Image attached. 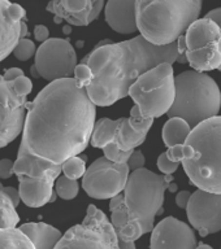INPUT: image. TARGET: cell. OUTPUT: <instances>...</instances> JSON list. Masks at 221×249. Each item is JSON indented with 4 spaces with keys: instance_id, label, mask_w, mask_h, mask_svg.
I'll use <instances>...</instances> for the list:
<instances>
[{
    "instance_id": "cell-9",
    "label": "cell",
    "mask_w": 221,
    "mask_h": 249,
    "mask_svg": "<svg viewBox=\"0 0 221 249\" xmlns=\"http://www.w3.org/2000/svg\"><path fill=\"white\" fill-rule=\"evenodd\" d=\"M54 249H120L112 223L101 210L89 205L80 225L72 226Z\"/></svg>"
},
{
    "instance_id": "cell-17",
    "label": "cell",
    "mask_w": 221,
    "mask_h": 249,
    "mask_svg": "<svg viewBox=\"0 0 221 249\" xmlns=\"http://www.w3.org/2000/svg\"><path fill=\"white\" fill-rule=\"evenodd\" d=\"M61 174V167L47 173L43 178L33 179L27 177H17L19 178V195L20 200H22L25 205L30 208H40L48 202H52L55 180Z\"/></svg>"
},
{
    "instance_id": "cell-35",
    "label": "cell",
    "mask_w": 221,
    "mask_h": 249,
    "mask_svg": "<svg viewBox=\"0 0 221 249\" xmlns=\"http://www.w3.org/2000/svg\"><path fill=\"white\" fill-rule=\"evenodd\" d=\"M50 36V31L47 29L44 25H37L34 27V38L35 40H38V42H46L47 39Z\"/></svg>"
},
{
    "instance_id": "cell-20",
    "label": "cell",
    "mask_w": 221,
    "mask_h": 249,
    "mask_svg": "<svg viewBox=\"0 0 221 249\" xmlns=\"http://www.w3.org/2000/svg\"><path fill=\"white\" fill-rule=\"evenodd\" d=\"M147 136L142 135L137 132L129 124V118H119V124H117L116 132H115V140L113 144L116 145L120 151L130 152L136 151L137 147L144 143Z\"/></svg>"
},
{
    "instance_id": "cell-37",
    "label": "cell",
    "mask_w": 221,
    "mask_h": 249,
    "mask_svg": "<svg viewBox=\"0 0 221 249\" xmlns=\"http://www.w3.org/2000/svg\"><path fill=\"white\" fill-rule=\"evenodd\" d=\"M20 77H23L22 69H20V68H9L3 74V78L8 82H13L15 79H17Z\"/></svg>"
},
{
    "instance_id": "cell-42",
    "label": "cell",
    "mask_w": 221,
    "mask_h": 249,
    "mask_svg": "<svg viewBox=\"0 0 221 249\" xmlns=\"http://www.w3.org/2000/svg\"><path fill=\"white\" fill-rule=\"evenodd\" d=\"M195 249H214V248H212L211 245L204 244V243H201V244H199L198 247H197V248H195Z\"/></svg>"
},
{
    "instance_id": "cell-4",
    "label": "cell",
    "mask_w": 221,
    "mask_h": 249,
    "mask_svg": "<svg viewBox=\"0 0 221 249\" xmlns=\"http://www.w3.org/2000/svg\"><path fill=\"white\" fill-rule=\"evenodd\" d=\"M201 11V0H136L137 30L152 46H169L199 18Z\"/></svg>"
},
{
    "instance_id": "cell-31",
    "label": "cell",
    "mask_w": 221,
    "mask_h": 249,
    "mask_svg": "<svg viewBox=\"0 0 221 249\" xmlns=\"http://www.w3.org/2000/svg\"><path fill=\"white\" fill-rule=\"evenodd\" d=\"M179 166L180 163H175L168 160L165 152H163V153L159 156V159H158V167H159V170L161 171L164 175H172L173 173L177 171Z\"/></svg>"
},
{
    "instance_id": "cell-16",
    "label": "cell",
    "mask_w": 221,
    "mask_h": 249,
    "mask_svg": "<svg viewBox=\"0 0 221 249\" xmlns=\"http://www.w3.org/2000/svg\"><path fill=\"white\" fill-rule=\"evenodd\" d=\"M105 3L101 0H54L47 5V11L55 15V22L60 19L73 26H87L98 18Z\"/></svg>"
},
{
    "instance_id": "cell-8",
    "label": "cell",
    "mask_w": 221,
    "mask_h": 249,
    "mask_svg": "<svg viewBox=\"0 0 221 249\" xmlns=\"http://www.w3.org/2000/svg\"><path fill=\"white\" fill-rule=\"evenodd\" d=\"M185 57L195 71L221 68V29L212 19L203 17L189 26L185 35Z\"/></svg>"
},
{
    "instance_id": "cell-33",
    "label": "cell",
    "mask_w": 221,
    "mask_h": 249,
    "mask_svg": "<svg viewBox=\"0 0 221 249\" xmlns=\"http://www.w3.org/2000/svg\"><path fill=\"white\" fill-rule=\"evenodd\" d=\"M168 160L175 163H181L183 159V145H175V147L168 148L165 152Z\"/></svg>"
},
{
    "instance_id": "cell-38",
    "label": "cell",
    "mask_w": 221,
    "mask_h": 249,
    "mask_svg": "<svg viewBox=\"0 0 221 249\" xmlns=\"http://www.w3.org/2000/svg\"><path fill=\"white\" fill-rule=\"evenodd\" d=\"M4 192L8 195V197L11 198L12 202H13V205L17 206L20 204V195H19V190H16L13 187H4Z\"/></svg>"
},
{
    "instance_id": "cell-12",
    "label": "cell",
    "mask_w": 221,
    "mask_h": 249,
    "mask_svg": "<svg viewBox=\"0 0 221 249\" xmlns=\"http://www.w3.org/2000/svg\"><path fill=\"white\" fill-rule=\"evenodd\" d=\"M26 103V97L16 92L13 83L0 75V149L12 143L22 131Z\"/></svg>"
},
{
    "instance_id": "cell-27",
    "label": "cell",
    "mask_w": 221,
    "mask_h": 249,
    "mask_svg": "<svg viewBox=\"0 0 221 249\" xmlns=\"http://www.w3.org/2000/svg\"><path fill=\"white\" fill-rule=\"evenodd\" d=\"M35 52H37V48H35L34 42L30 39L23 38L20 39V42L17 43L12 53L15 54V57L20 61H27L33 56H35Z\"/></svg>"
},
{
    "instance_id": "cell-14",
    "label": "cell",
    "mask_w": 221,
    "mask_h": 249,
    "mask_svg": "<svg viewBox=\"0 0 221 249\" xmlns=\"http://www.w3.org/2000/svg\"><path fill=\"white\" fill-rule=\"evenodd\" d=\"M194 230L175 217L161 219L151 231L150 249H195Z\"/></svg>"
},
{
    "instance_id": "cell-39",
    "label": "cell",
    "mask_w": 221,
    "mask_h": 249,
    "mask_svg": "<svg viewBox=\"0 0 221 249\" xmlns=\"http://www.w3.org/2000/svg\"><path fill=\"white\" fill-rule=\"evenodd\" d=\"M207 18L212 19L214 22H216L219 25V27L221 29V7L219 8H215V9H212V11H210L206 15ZM221 71V68L219 69Z\"/></svg>"
},
{
    "instance_id": "cell-26",
    "label": "cell",
    "mask_w": 221,
    "mask_h": 249,
    "mask_svg": "<svg viewBox=\"0 0 221 249\" xmlns=\"http://www.w3.org/2000/svg\"><path fill=\"white\" fill-rule=\"evenodd\" d=\"M55 188H56V196L61 197L62 200H73L78 195L80 191V184L77 180H70L66 177H59L55 183Z\"/></svg>"
},
{
    "instance_id": "cell-19",
    "label": "cell",
    "mask_w": 221,
    "mask_h": 249,
    "mask_svg": "<svg viewBox=\"0 0 221 249\" xmlns=\"http://www.w3.org/2000/svg\"><path fill=\"white\" fill-rule=\"evenodd\" d=\"M20 230L30 239L35 249H54L56 243L62 236V233L58 229L43 222L23 223Z\"/></svg>"
},
{
    "instance_id": "cell-13",
    "label": "cell",
    "mask_w": 221,
    "mask_h": 249,
    "mask_svg": "<svg viewBox=\"0 0 221 249\" xmlns=\"http://www.w3.org/2000/svg\"><path fill=\"white\" fill-rule=\"evenodd\" d=\"M190 225L202 237L221 231V195L197 190L186 206Z\"/></svg>"
},
{
    "instance_id": "cell-1",
    "label": "cell",
    "mask_w": 221,
    "mask_h": 249,
    "mask_svg": "<svg viewBox=\"0 0 221 249\" xmlns=\"http://www.w3.org/2000/svg\"><path fill=\"white\" fill-rule=\"evenodd\" d=\"M26 109L19 153L61 167L89 145L97 108L73 78L50 82Z\"/></svg>"
},
{
    "instance_id": "cell-18",
    "label": "cell",
    "mask_w": 221,
    "mask_h": 249,
    "mask_svg": "<svg viewBox=\"0 0 221 249\" xmlns=\"http://www.w3.org/2000/svg\"><path fill=\"white\" fill-rule=\"evenodd\" d=\"M105 21L119 34L137 31L136 0H109L104 5Z\"/></svg>"
},
{
    "instance_id": "cell-34",
    "label": "cell",
    "mask_w": 221,
    "mask_h": 249,
    "mask_svg": "<svg viewBox=\"0 0 221 249\" xmlns=\"http://www.w3.org/2000/svg\"><path fill=\"white\" fill-rule=\"evenodd\" d=\"M13 174V162L9 159L0 160V179L11 178Z\"/></svg>"
},
{
    "instance_id": "cell-41",
    "label": "cell",
    "mask_w": 221,
    "mask_h": 249,
    "mask_svg": "<svg viewBox=\"0 0 221 249\" xmlns=\"http://www.w3.org/2000/svg\"><path fill=\"white\" fill-rule=\"evenodd\" d=\"M30 73H31V75H33V77H34V78H39V74H38V71H37V69H35L34 64H33V66H31V68H30Z\"/></svg>"
},
{
    "instance_id": "cell-2",
    "label": "cell",
    "mask_w": 221,
    "mask_h": 249,
    "mask_svg": "<svg viewBox=\"0 0 221 249\" xmlns=\"http://www.w3.org/2000/svg\"><path fill=\"white\" fill-rule=\"evenodd\" d=\"M177 42L156 47L141 35L120 43L105 39L95 46L81 64L93 73V81L86 92L97 107H109L128 96L130 86L152 68L160 64L177 62Z\"/></svg>"
},
{
    "instance_id": "cell-40",
    "label": "cell",
    "mask_w": 221,
    "mask_h": 249,
    "mask_svg": "<svg viewBox=\"0 0 221 249\" xmlns=\"http://www.w3.org/2000/svg\"><path fill=\"white\" fill-rule=\"evenodd\" d=\"M119 248L120 249H136V243H124V241H119Z\"/></svg>"
},
{
    "instance_id": "cell-7",
    "label": "cell",
    "mask_w": 221,
    "mask_h": 249,
    "mask_svg": "<svg viewBox=\"0 0 221 249\" xmlns=\"http://www.w3.org/2000/svg\"><path fill=\"white\" fill-rule=\"evenodd\" d=\"M175 70L169 64H160L137 79L128 91L143 118L167 114L175 101Z\"/></svg>"
},
{
    "instance_id": "cell-32",
    "label": "cell",
    "mask_w": 221,
    "mask_h": 249,
    "mask_svg": "<svg viewBox=\"0 0 221 249\" xmlns=\"http://www.w3.org/2000/svg\"><path fill=\"white\" fill-rule=\"evenodd\" d=\"M144 163H146V159H144L143 153L141 151H133L132 156L128 160V167L129 170L136 171L140 169H143Z\"/></svg>"
},
{
    "instance_id": "cell-29",
    "label": "cell",
    "mask_w": 221,
    "mask_h": 249,
    "mask_svg": "<svg viewBox=\"0 0 221 249\" xmlns=\"http://www.w3.org/2000/svg\"><path fill=\"white\" fill-rule=\"evenodd\" d=\"M74 82L76 85L80 87V89H85L93 81V73L87 65H83V64H77L76 69H74Z\"/></svg>"
},
{
    "instance_id": "cell-6",
    "label": "cell",
    "mask_w": 221,
    "mask_h": 249,
    "mask_svg": "<svg viewBox=\"0 0 221 249\" xmlns=\"http://www.w3.org/2000/svg\"><path fill=\"white\" fill-rule=\"evenodd\" d=\"M175 101L168 110L169 118H182L191 128L206 120L219 116L221 92L208 74L185 70L175 77Z\"/></svg>"
},
{
    "instance_id": "cell-36",
    "label": "cell",
    "mask_w": 221,
    "mask_h": 249,
    "mask_svg": "<svg viewBox=\"0 0 221 249\" xmlns=\"http://www.w3.org/2000/svg\"><path fill=\"white\" fill-rule=\"evenodd\" d=\"M190 196L191 192H189V191H181V192H179L177 196H176V204H177V206L181 208V209H186L189 200H190Z\"/></svg>"
},
{
    "instance_id": "cell-24",
    "label": "cell",
    "mask_w": 221,
    "mask_h": 249,
    "mask_svg": "<svg viewBox=\"0 0 221 249\" xmlns=\"http://www.w3.org/2000/svg\"><path fill=\"white\" fill-rule=\"evenodd\" d=\"M19 222L20 217L16 212V206L4 192V186L0 182V230L16 229Z\"/></svg>"
},
{
    "instance_id": "cell-5",
    "label": "cell",
    "mask_w": 221,
    "mask_h": 249,
    "mask_svg": "<svg viewBox=\"0 0 221 249\" xmlns=\"http://www.w3.org/2000/svg\"><path fill=\"white\" fill-rule=\"evenodd\" d=\"M181 163L198 190L221 195V116L191 128L183 144Z\"/></svg>"
},
{
    "instance_id": "cell-11",
    "label": "cell",
    "mask_w": 221,
    "mask_h": 249,
    "mask_svg": "<svg viewBox=\"0 0 221 249\" xmlns=\"http://www.w3.org/2000/svg\"><path fill=\"white\" fill-rule=\"evenodd\" d=\"M34 66L48 82L72 78L77 66V54L68 39L48 38L35 52Z\"/></svg>"
},
{
    "instance_id": "cell-43",
    "label": "cell",
    "mask_w": 221,
    "mask_h": 249,
    "mask_svg": "<svg viewBox=\"0 0 221 249\" xmlns=\"http://www.w3.org/2000/svg\"><path fill=\"white\" fill-rule=\"evenodd\" d=\"M168 190L171 191V192H176V191H177V184H175V183H171V184H169V188H168Z\"/></svg>"
},
{
    "instance_id": "cell-21",
    "label": "cell",
    "mask_w": 221,
    "mask_h": 249,
    "mask_svg": "<svg viewBox=\"0 0 221 249\" xmlns=\"http://www.w3.org/2000/svg\"><path fill=\"white\" fill-rule=\"evenodd\" d=\"M190 131L191 127L186 121L175 117V118H169L165 122L163 131H161V138L168 148L175 147V145H183Z\"/></svg>"
},
{
    "instance_id": "cell-30",
    "label": "cell",
    "mask_w": 221,
    "mask_h": 249,
    "mask_svg": "<svg viewBox=\"0 0 221 249\" xmlns=\"http://www.w3.org/2000/svg\"><path fill=\"white\" fill-rule=\"evenodd\" d=\"M13 83V89L17 93H19L20 96L27 97V95L31 92V89H33V83L27 77H20L17 79L12 82Z\"/></svg>"
},
{
    "instance_id": "cell-25",
    "label": "cell",
    "mask_w": 221,
    "mask_h": 249,
    "mask_svg": "<svg viewBox=\"0 0 221 249\" xmlns=\"http://www.w3.org/2000/svg\"><path fill=\"white\" fill-rule=\"evenodd\" d=\"M61 173H64V177L70 180H77L82 178L86 173V160L77 156L66 160L61 165Z\"/></svg>"
},
{
    "instance_id": "cell-28",
    "label": "cell",
    "mask_w": 221,
    "mask_h": 249,
    "mask_svg": "<svg viewBox=\"0 0 221 249\" xmlns=\"http://www.w3.org/2000/svg\"><path fill=\"white\" fill-rule=\"evenodd\" d=\"M103 153H104V159L108 160L109 162L120 163V165H122V163H128V160L129 157L132 156L133 151L122 152L112 143L103 148Z\"/></svg>"
},
{
    "instance_id": "cell-22",
    "label": "cell",
    "mask_w": 221,
    "mask_h": 249,
    "mask_svg": "<svg viewBox=\"0 0 221 249\" xmlns=\"http://www.w3.org/2000/svg\"><path fill=\"white\" fill-rule=\"evenodd\" d=\"M119 120L113 121L109 118H100L97 124H94L93 134L90 143L94 148L107 147L108 144H112L115 140V132H116Z\"/></svg>"
},
{
    "instance_id": "cell-10",
    "label": "cell",
    "mask_w": 221,
    "mask_h": 249,
    "mask_svg": "<svg viewBox=\"0 0 221 249\" xmlns=\"http://www.w3.org/2000/svg\"><path fill=\"white\" fill-rule=\"evenodd\" d=\"M129 174L128 163H113L100 157L86 169L85 175L82 177V187L91 198H113L122 194Z\"/></svg>"
},
{
    "instance_id": "cell-23",
    "label": "cell",
    "mask_w": 221,
    "mask_h": 249,
    "mask_svg": "<svg viewBox=\"0 0 221 249\" xmlns=\"http://www.w3.org/2000/svg\"><path fill=\"white\" fill-rule=\"evenodd\" d=\"M0 249H35V247L20 229H7L0 230Z\"/></svg>"
},
{
    "instance_id": "cell-15",
    "label": "cell",
    "mask_w": 221,
    "mask_h": 249,
    "mask_svg": "<svg viewBox=\"0 0 221 249\" xmlns=\"http://www.w3.org/2000/svg\"><path fill=\"white\" fill-rule=\"evenodd\" d=\"M25 9L7 0H0V62L13 52L15 47L27 34Z\"/></svg>"
},
{
    "instance_id": "cell-3",
    "label": "cell",
    "mask_w": 221,
    "mask_h": 249,
    "mask_svg": "<svg viewBox=\"0 0 221 249\" xmlns=\"http://www.w3.org/2000/svg\"><path fill=\"white\" fill-rule=\"evenodd\" d=\"M172 180V175H159L146 167L129 174L122 191L128 223L116 232L119 241L136 243L142 235L151 232L155 217L163 213L164 194Z\"/></svg>"
}]
</instances>
